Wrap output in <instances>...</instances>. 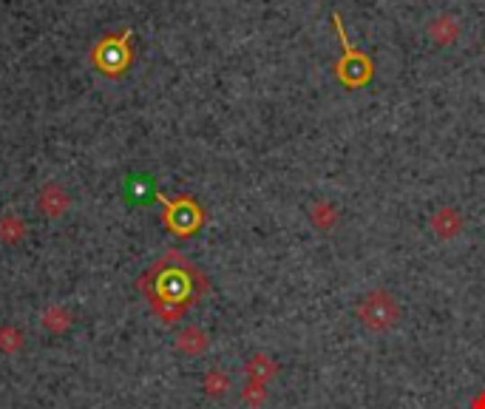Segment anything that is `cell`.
<instances>
[{"label":"cell","mask_w":485,"mask_h":409,"mask_svg":"<svg viewBox=\"0 0 485 409\" xmlns=\"http://www.w3.org/2000/svg\"><path fill=\"white\" fill-rule=\"evenodd\" d=\"M431 38H435L440 46L452 43L457 38V21H454V17H448V14L435 17V21H431Z\"/></svg>","instance_id":"3"},{"label":"cell","mask_w":485,"mask_h":409,"mask_svg":"<svg viewBox=\"0 0 485 409\" xmlns=\"http://www.w3.org/2000/svg\"><path fill=\"white\" fill-rule=\"evenodd\" d=\"M92 60L102 75H122L131 63V29H125L122 34H111V38H102L94 49Z\"/></svg>","instance_id":"2"},{"label":"cell","mask_w":485,"mask_h":409,"mask_svg":"<svg viewBox=\"0 0 485 409\" xmlns=\"http://www.w3.org/2000/svg\"><path fill=\"white\" fill-rule=\"evenodd\" d=\"M151 281H154V296L162 305H168L173 310H182L185 305H190L205 288L199 271L190 268V264L179 256L162 259L151 273Z\"/></svg>","instance_id":"1"}]
</instances>
